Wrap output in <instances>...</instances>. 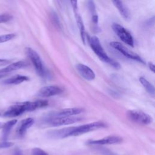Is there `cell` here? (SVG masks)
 <instances>
[{"instance_id":"cell-1","label":"cell","mask_w":155,"mask_h":155,"mask_svg":"<svg viewBox=\"0 0 155 155\" xmlns=\"http://www.w3.org/2000/svg\"><path fill=\"white\" fill-rule=\"evenodd\" d=\"M88 41L91 49L101 61L113 67L115 69H119L120 68V64L117 61L108 56L101 45V42L97 37L95 36L88 37Z\"/></svg>"},{"instance_id":"cell-2","label":"cell","mask_w":155,"mask_h":155,"mask_svg":"<svg viewBox=\"0 0 155 155\" xmlns=\"http://www.w3.org/2000/svg\"><path fill=\"white\" fill-rule=\"evenodd\" d=\"M105 127H107V125L104 122L101 121L86 124L78 127H72L71 128L68 137L78 136L85 133L97 130L101 128H104Z\"/></svg>"},{"instance_id":"cell-3","label":"cell","mask_w":155,"mask_h":155,"mask_svg":"<svg viewBox=\"0 0 155 155\" xmlns=\"http://www.w3.org/2000/svg\"><path fill=\"white\" fill-rule=\"evenodd\" d=\"M26 53L32 62L38 74L42 78H45L47 73L38 53L31 48H27Z\"/></svg>"},{"instance_id":"cell-4","label":"cell","mask_w":155,"mask_h":155,"mask_svg":"<svg viewBox=\"0 0 155 155\" xmlns=\"http://www.w3.org/2000/svg\"><path fill=\"white\" fill-rule=\"evenodd\" d=\"M127 115L130 120L139 124L148 125L153 122V118L150 115L140 110H128Z\"/></svg>"},{"instance_id":"cell-5","label":"cell","mask_w":155,"mask_h":155,"mask_svg":"<svg viewBox=\"0 0 155 155\" xmlns=\"http://www.w3.org/2000/svg\"><path fill=\"white\" fill-rule=\"evenodd\" d=\"M30 102H24L10 106L4 113L3 116L7 117H17L26 111H31Z\"/></svg>"},{"instance_id":"cell-6","label":"cell","mask_w":155,"mask_h":155,"mask_svg":"<svg viewBox=\"0 0 155 155\" xmlns=\"http://www.w3.org/2000/svg\"><path fill=\"white\" fill-rule=\"evenodd\" d=\"M112 28L122 41L129 46L132 47H134V44L133 38L131 33L125 28L119 24L113 23L112 24Z\"/></svg>"},{"instance_id":"cell-7","label":"cell","mask_w":155,"mask_h":155,"mask_svg":"<svg viewBox=\"0 0 155 155\" xmlns=\"http://www.w3.org/2000/svg\"><path fill=\"white\" fill-rule=\"evenodd\" d=\"M110 45L111 47L119 51L122 54H123L124 56L136 61L139 62H140L142 64H144V61L143 59L135 52L129 50L128 48H127L125 45H124L122 44L116 42V41H113L110 43Z\"/></svg>"},{"instance_id":"cell-8","label":"cell","mask_w":155,"mask_h":155,"mask_svg":"<svg viewBox=\"0 0 155 155\" xmlns=\"http://www.w3.org/2000/svg\"><path fill=\"white\" fill-rule=\"evenodd\" d=\"M81 120V117L74 116L68 117H53L48 120V124L52 127H58L73 124Z\"/></svg>"},{"instance_id":"cell-9","label":"cell","mask_w":155,"mask_h":155,"mask_svg":"<svg viewBox=\"0 0 155 155\" xmlns=\"http://www.w3.org/2000/svg\"><path fill=\"white\" fill-rule=\"evenodd\" d=\"M70 2H71V4L73 9L76 22V24H77V26L78 27L79 30L80 36H81L82 41L83 42L84 44H85V27H84V24L82 19V17L81 16L79 10H78V1H71Z\"/></svg>"},{"instance_id":"cell-10","label":"cell","mask_w":155,"mask_h":155,"mask_svg":"<svg viewBox=\"0 0 155 155\" xmlns=\"http://www.w3.org/2000/svg\"><path fill=\"white\" fill-rule=\"evenodd\" d=\"M122 140L123 139L121 137L117 136H108L100 139L88 140L87 142V144L97 145L119 144L120 143L122 142Z\"/></svg>"},{"instance_id":"cell-11","label":"cell","mask_w":155,"mask_h":155,"mask_svg":"<svg viewBox=\"0 0 155 155\" xmlns=\"http://www.w3.org/2000/svg\"><path fill=\"white\" fill-rule=\"evenodd\" d=\"M63 90L61 87L57 85H48L41 88L37 95L42 97H48L61 94Z\"/></svg>"},{"instance_id":"cell-12","label":"cell","mask_w":155,"mask_h":155,"mask_svg":"<svg viewBox=\"0 0 155 155\" xmlns=\"http://www.w3.org/2000/svg\"><path fill=\"white\" fill-rule=\"evenodd\" d=\"M76 68L80 75L85 79L92 81L95 78V73L92 69L86 65L82 64H78L76 65Z\"/></svg>"},{"instance_id":"cell-13","label":"cell","mask_w":155,"mask_h":155,"mask_svg":"<svg viewBox=\"0 0 155 155\" xmlns=\"http://www.w3.org/2000/svg\"><path fill=\"white\" fill-rule=\"evenodd\" d=\"M34 122V119L31 117L26 118L21 120L16 129V133L18 136L19 137H23L26 133L27 130L33 125Z\"/></svg>"},{"instance_id":"cell-14","label":"cell","mask_w":155,"mask_h":155,"mask_svg":"<svg viewBox=\"0 0 155 155\" xmlns=\"http://www.w3.org/2000/svg\"><path fill=\"white\" fill-rule=\"evenodd\" d=\"M84 109L82 108H69L61 110L54 113L53 117H68L73 116L82 113Z\"/></svg>"},{"instance_id":"cell-15","label":"cell","mask_w":155,"mask_h":155,"mask_svg":"<svg viewBox=\"0 0 155 155\" xmlns=\"http://www.w3.org/2000/svg\"><path fill=\"white\" fill-rule=\"evenodd\" d=\"M112 2L114 4V5L117 8L120 15L122 16V18L125 20L126 21L130 20L131 15H130V10L122 1L115 0V1H113Z\"/></svg>"},{"instance_id":"cell-16","label":"cell","mask_w":155,"mask_h":155,"mask_svg":"<svg viewBox=\"0 0 155 155\" xmlns=\"http://www.w3.org/2000/svg\"><path fill=\"white\" fill-rule=\"evenodd\" d=\"M27 65H28L27 62L23 61H18V62H15L10 64L5 68H4L0 70V71L1 72L5 73L8 74L10 72H12L13 71H15L17 70L23 68L24 67H26Z\"/></svg>"},{"instance_id":"cell-17","label":"cell","mask_w":155,"mask_h":155,"mask_svg":"<svg viewBox=\"0 0 155 155\" xmlns=\"http://www.w3.org/2000/svg\"><path fill=\"white\" fill-rule=\"evenodd\" d=\"M29 80V78L26 76L17 74L10 78L4 80L2 83L5 85H17L22 83L24 81Z\"/></svg>"},{"instance_id":"cell-18","label":"cell","mask_w":155,"mask_h":155,"mask_svg":"<svg viewBox=\"0 0 155 155\" xmlns=\"http://www.w3.org/2000/svg\"><path fill=\"white\" fill-rule=\"evenodd\" d=\"M17 123L16 119H13L11 120H9L6 123L4 124V125L2 127V139L4 141H6L11 131L12 128L13 127V126Z\"/></svg>"},{"instance_id":"cell-19","label":"cell","mask_w":155,"mask_h":155,"mask_svg":"<svg viewBox=\"0 0 155 155\" xmlns=\"http://www.w3.org/2000/svg\"><path fill=\"white\" fill-rule=\"evenodd\" d=\"M139 81H140V84L143 85V87L145 88V89L147 90V91L150 94L154 96V86L148 80H147L143 77H140Z\"/></svg>"},{"instance_id":"cell-20","label":"cell","mask_w":155,"mask_h":155,"mask_svg":"<svg viewBox=\"0 0 155 155\" xmlns=\"http://www.w3.org/2000/svg\"><path fill=\"white\" fill-rule=\"evenodd\" d=\"M50 15H51V20L53 24H54V25L55 27H56L58 28H60L61 24H60L59 18H58L57 14L54 12H52Z\"/></svg>"},{"instance_id":"cell-21","label":"cell","mask_w":155,"mask_h":155,"mask_svg":"<svg viewBox=\"0 0 155 155\" xmlns=\"http://www.w3.org/2000/svg\"><path fill=\"white\" fill-rule=\"evenodd\" d=\"M87 6L88 8L90 11V13L91 14V16L97 15L96 11V6L94 1H88L87 2Z\"/></svg>"},{"instance_id":"cell-22","label":"cell","mask_w":155,"mask_h":155,"mask_svg":"<svg viewBox=\"0 0 155 155\" xmlns=\"http://www.w3.org/2000/svg\"><path fill=\"white\" fill-rule=\"evenodd\" d=\"M15 36H16V35L15 33H9V34H7V35H1L0 36V43L8 41L13 39Z\"/></svg>"},{"instance_id":"cell-23","label":"cell","mask_w":155,"mask_h":155,"mask_svg":"<svg viewBox=\"0 0 155 155\" xmlns=\"http://www.w3.org/2000/svg\"><path fill=\"white\" fill-rule=\"evenodd\" d=\"M13 16L8 13H3L0 15V23H5L11 21Z\"/></svg>"},{"instance_id":"cell-24","label":"cell","mask_w":155,"mask_h":155,"mask_svg":"<svg viewBox=\"0 0 155 155\" xmlns=\"http://www.w3.org/2000/svg\"><path fill=\"white\" fill-rule=\"evenodd\" d=\"M32 155H49L47 152L44 150L39 148H34L31 150Z\"/></svg>"},{"instance_id":"cell-25","label":"cell","mask_w":155,"mask_h":155,"mask_svg":"<svg viewBox=\"0 0 155 155\" xmlns=\"http://www.w3.org/2000/svg\"><path fill=\"white\" fill-rule=\"evenodd\" d=\"M13 145V143L10 142H6L4 141L3 142L0 143V148H9Z\"/></svg>"},{"instance_id":"cell-26","label":"cell","mask_w":155,"mask_h":155,"mask_svg":"<svg viewBox=\"0 0 155 155\" xmlns=\"http://www.w3.org/2000/svg\"><path fill=\"white\" fill-rule=\"evenodd\" d=\"M10 63V61L4 59H0V66H4Z\"/></svg>"},{"instance_id":"cell-27","label":"cell","mask_w":155,"mask_h":155,"mask_svg":"<svg viewBox=\"0 0 155 155\" xmlns=\"http://www.w3.org/2000/svg\"><path fill=\"white\" fill-rule=\"evenodd\" d=\"M13 155H23V153L22 151L19 148H16L14 150Z\"/></svg>"},{"instance_id":"cell-28","label":"cell","mask_w":155,"mask_h":155,"mask_svg":"<svg viewBox=\"0 0 155 155\" xmlns=\"http://www.w3.org/2000/svg\"><path fill=\"white\" fill-rule=\"evenodd\" d=\"M148 65V67L150 68V70H151L154 73V64L152 62H149Z\"/></svg>"},{"instance_id":"cell-29","label":"cell","mask_w":155,"mask_h":155,"mask_svg":"<svg viewBox=\"0 0 155 155\" xmlns=\"http://www.w3.org/2000/svg\"><path fill=\"white\" fill-rule=\"evenodd\" d=\"M154 16H153L152 18L148 19V20L147 21V25H151V24L153 25V24H154Z\"/></svg>"},{"instance_id":"cell-30","label":"cell","mask_w":155,"mask_h":155,"mask_svg":"<svg viewBox=\"0 0 155 155\" xmlns=\"http://www.w3.org/2000/svg\"><path fill=\"white\" fill-rule=\"evenodd\" d=\"M7 75H8L7 74H6V73H3V72H1V71H0V79L2 78H4V77L7 76Z\"/></svg>"},{"instance_id":"cell-31","label":"cell","mask_w":155,"mask_h":155,"mask_svg":"<svg viewBox=\"0 0 155 155\" xmlns=\"http://www.w3.org/2000/svg\"><path fill=\"white\" fill-rule=\"evenodd\" d=\"M4 123H2V122H0V129L2 128V127H3V125H4Z\"/></svg>"}]
</instances>
